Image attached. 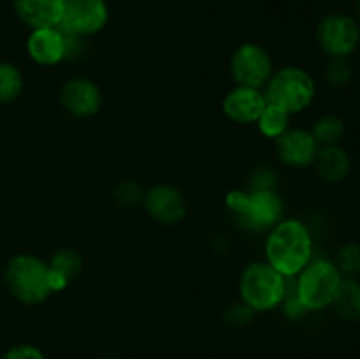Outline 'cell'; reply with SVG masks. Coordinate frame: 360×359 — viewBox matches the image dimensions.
I'll return each instance as SVG.
<instances>
[{
    "instance_id": "cell-1",
    "label": "cell",
    "mask_w": 360,
    "mask_h": 359,
    "mask_svg": "<svg viewBox=\"0 0 360 359\" xmlns=\"http://www.w3.org/2000/svg\"><path fill=\"white\" fill-rule=\"evenodd\" d=\"M266 263L283 277H297L315 256L313 236L299 218H281L269 229L264 245Z\"/></svg>"
},
{
    "instance_id": "cell-2",
    "label": "cell",
    "mask_w": 360,
    "mask_h": 359,
    "mask_svg": "<svg viewBox=\"0 0 360 359\" xmlns=\"http://www.w3.org/2000/svg\"><path fill=\"white\" fill-rule=\"evenodd\" d=\"M287 278L266 260L250 263L239 277V296L253 313L273 312L281 305Z\"/></svg>"
},
{
    "instance_id": "cell-3",
    "label": "cell",
    "mask_w": 360,
    "mask_h": 359,
    "mask_svg": "<svg viewBox=\"0 0 360 359\" xmlns=\"http://www.w3.org/2000/svg\"><path fill=\"white\" fill-rule=\"evenodd\" d=\"M264 95L269 104L278 106L292 116L311 106L316 95V83L302 67L287 65L274 70L264 87Z\"/></svg>"
},
{
    "instance_id": "cell-4",
    "label": "cell",
    "mask_w": 360,
    "mask_h": 359,
    "mask_svg": "<svg viewBox=\"0 0 360 359\" xmlns=\"http://www.w3.org/2000/svg\"><path fill=\"white\" fill-rule=\"evenodd\" d=\"M6 287L25 305H41L51 296L48 282V263L32 253L11 257L4 271Z\"/></svg>"
},
{
    "instance_id": "cell-5",
    "label": "cell",
    "mask_w": 360,
    "mask_h": 359,
    "mask_svg": "<svg viewBox=\"0 0 360 359\" xmlns=\"http://www.w3.org/2000/svg\"><path fill=\"white\" fill-rule=\"evenodd\" d=\"M343 275L336 267L334 260L327 257H315L308 266L295 277V291L304 308L311 312H322L334 301L338 287Z\"/></svg>"
},
{
    "instance_id": "cell-6",
    "label": "cell",
    "mask_w": 360,
    "mask_h": 359,
    "mask_svg": "<svg viewBox=\"0 0 360 359\" xmlns=\"http://www.w3.org/2000/svg\"><path fill=\"white\" fill-rule=\"evenodd\" d=\"M231 76L236 84L262 90L273 76V58L257 42H243L234 49L231 56Z\"/></svg>"
},
{
    "instance_id": "cell-7",
    "label": "cell",
    "mask_w": 360,
    "mask_h": 359,
    "mask_svg": "<svg viewBox=\"0 0 360 359\" xmlns=\"http://www.w3.org/2000/svg\"><path fill=\"white\" fill-rule=\"evenodd\" d=\"M316 41L330 58H348L360 44L359 21L350 14H327L316 27Z\"/></svg>"
},
{
    "instance_id": "cell-8",
    "label": "cell",
    "mask_w": 360,
    "mask_h": 359,
    "mask_svg": "<svg viewBox=\"0 0 360 359\" xmlns=\"http://www.w3.org/2000/svg\"><path fill=\"white\" fill-rule=\"evenodd\" d=\"M109 21L105 0H65L58 28L77 37H90L104 30Z\"/></svg>"
},
{
    "instance_id": "cell-9",
    "label": "cell",
    "mask_w": 360,
    "mask_h": 359,
    "mask_svg": "<svg viewBox=\"0 0 360 359\" xmlns=\"http://www.w3.org/2000/svg\"><path fill=\"white\" fill-rule=\"evenodd\" d=\"M285 203L276 189L248 190L245 211L236 220L248 231H269L283 218Z\"/></svg>"
},
{
    "instance_id": "cell-10",
    "label": "cell",
    "mask_w": 360,
    "mask_h": 359,
    "mask_svg": "<svg viewBox=\"0 0 360 359\" xmlns=\"http://www.w3.org/2000/svg\"><path fill=\"white\" fill-rule=\"evenodd\" d=\"M60 106L76 118H91L102 108V92L94 80L74 76L63 81L58 90Z\"/></svg>"
},
{
    "instance_id": "cell-11",
    "label": "cell",
    "mask_w": 360,
    "mask_h": 359,
    "mask_svg": "<svg viewBox=\"0 0 360 359\" xmlns=\"http://www.w3.org/2000/svg\"><path fill=\"white\" fill-rule=\"evenodd\" d=\"M143 204L146 213L155 222L164 225L179 224L188 211V204H186L181 190L174 185H167V183H158V185L144 190Z\"/></svg>"
},
{
    "instance_id": "cell-12",
    "label": "cell",
    "mask_w": 360,
    "mask_h": 359,
    "mask_svg": "<svg viewBox=\"0 0 360 359\" xmlns=\"http://www.w3.org/2000/svg\"><path fill=\"white\" fill-rule=\"evenodd\" d=\"M276 141L278 158L288 168H309L315 162L320 144L313 137L311 130L292 127L281 134Z\"/></svg>"
},
{
    "instance_id": "cell-13",
    "label": "cell",
    "mask_w": 360,
    "mask_h": 359,
    "mask_svg": "<svg viewBox=\"0 0 360 359\" xmlns=\"http://www.w3.org/2000/svg\"><path fill=\"white\" fill-rule=\"evenodd\" d=\"M266 95L259 88H250L236 84L225 94L221 101V111L231 122L239 125H250L259 120L260 113L266 108Z\"/></svg>"
},
{
    "instance_id": "cell-14",
    "label": "cell",
    "mask_w": 360,
    "mask_h": 359,
    "mask_svg": "<svg viewBox=\"0 0 360 359\" xmlns=\"http://www.w3.org/2000/svg\"><path fill=\"white\" fill-rule=\"evenodd\" d=\"M27 53L37 65H58L65 60V35L58 27L34 28L27 39Z\"/></svg>"
},
{
    "instance_id": "cell-15",
    "label": "cell",
    "mask_w": 360,
    "mask_h": 359,
    "mask_svg": "<svg viewBox=\"0 0 360 359\" xmlns=\"http://www.w3.org/2000/svg\"><path fill=\"white\" fill-rule=\"evenodd\" d=\"M14 13L21 23L34 28L58 27L65 0H14Z\"/></svg>"
},
{
    "instance_id": "cell-16",
    "label": "cell",
    "mask_w": 360,
    "mask_h": 359,
    "mask_svg": "<svg viewBox=\"0 0 360 359\" xmlns=\"http://www.w3.org/2000/svg\"><path fill=\"white\" fill-rule=\"evenodd\" d=\"M83 270V257L74 248H58L48 260V282L53 292H62Z\"/></svg>"
},
{
    "instance_id": "cell-17",
    "label": "cell",
    "mask_w": 360,
    "mask_h": 359,
    "mask_svg": "<svg viewBox=\"0 0 360 359\" xmlns=\"http://www.w3.org/2000/svg\"><path fill=\"white\" fill-rule=\"evenodd\" d=\"M316 172L327 183H341L347 180L352 171V158L345 148L340 144L333 146H320L315 162Z\"/></svg>"
},
{
    "instance_id": "cell-18",
    "label": "cell",
    "mask_w": 360,
    "mask_h": 359,
    "mask_svg": "<svg viewBox=\"0 0 360 359\" xmlns=\"http://www.w3.org/2000/svg\"><path fill=\"white\" fill-rule=\"evenodd\" d=\"M338 315L345 320H360V282L355 277H343L333 301Z\"/></svg>"
},
{
    "instance_id": "cell-19",
    "label": "cell",
    "mask_w": 360,
    "mask_h": 359,
    "mask_svg": "<svg viewBox=\"0 0 360 359\" xmlns=\"http://www.w3.org/2000/svg\"><path fill=\"white\" fill-rule=\"evenodd\" d=\"M259 132L267 139H278L287 129H290V115L278 106L267 102L257 120Z\"/></svg>"
},
{
    "instance_id": "cell-20",
    "label": "cell",
    "mask_w": 360,
    "mask_h": 359,
    "mask_svg": "<svg viewBox=\"0 0 360 359\" xmlns=\"http://www.w3.org/2000/svg\"><path fill=\"white\" fill-rule=\"evenodd\" d=\"M345 132H347V125H345L343 118H340L338 115H323L311 127L313 137L320 146L340 144V141L345 137Z\"/></svg>"
},
{
    "instance_id": "cell-21",
    "label": "cell",
    "mask_w": 360,
    "mask_h": 359,
    "mask_svg": "<svg viewBox=\"0 0 360 359\" xmlns=\"http://www.w3.org/2000/svg\"><path fill=\"white\" fill-rule=\"evenodd\" d=\"M23 74L14 63H0V102L9 104L16 101L23 92Z\"/></svg>"
},
{
    "instance_id": "cell-22",
    "label": "cell",
    "mask_w": 360,
    "mask_h": 359,
    "mask_svg": "<svg viewBox=\"0 0 360 359\" xmlns=\"http://www.w3.org/2000/svg\"><path fill=\"white\" fill-rule=\"evenodd\" d=\"M334 264L343 277H357L360 273V245L359 243H345L336 253Z\"/></svg>"
},
{
    "instance_id": "cell-23",
    "label": "cell",
    "mask_w": 360,
    "mask_h": 359,
    "mask_svg": "<svg viewBox=\"0 0 360 359\" xmlns=\"http://www.w3.org/2000/svg\"><path fill=\"white\" fill-rule=\"evenodd\" d=\"M354 77V69L348 58H330L329 65L326 69V80L333 87H347Z\"/></svg>"
},
{
    "instance_id": "cell-24",
    "label": "cell",
    "mask_w": 360,
    "mask_h": 359,
    "mask_svg": "<svg viewBox=\"0 0 360 359\" xmlns=\"http://www.w3.org/2000/svg\"><path fill=\"white\" fill-rule=\"evenodd\" d=\"M115 201L120 204V206L125 208H134L136 204L143 203L144 190L141 189V185L134 180H123L116 185L115 189Z\"/></svg>"
},
{
    "instance_id": "cell-25",
    "label": "cell",
    "mask_w": 360,
    "mask_h": 359,
    "mask_svg": "<svg viewBox=\"0 0 360 359\" xmlns=\"http://www.w3.org/2000/svg\"><path fill=\"white\" fill-rule=\"evenodd\" d=\"M276 180L278 178L273 169H269L267 165H262V168H257L250 175L248 190H271L276 187Z\"/></svg>"
},
{
    "instance_id": "cell-26",
    "label": "cell",
    "mask_w": 360,
    "mask_h": 359,
    "mask_svg": "<svg viewBox=\"0 0 360 359\" xmlns=\"http://www.w3.org/2000/svg\"><path fill=\"white\" fill-rule=\"evenodd\" d=\"M0 359H46L44 352L32 344H18L7 348Z\"/></svg>"
},
{
    "instance_id": "cell-27",
    "label": "cell",
    "mask_w": 360,
    "mask_h": 359,
    "mask_svg": "<svg viewBox=\"0 0 360 359\" xmlns=\"http://www.w3.org/2000/svg\"><path fill=\"white\" fill-rule=\"evenodd\" d=\"M252 317H253V312L245 305V303L232 305L231 308L225 312V320L234 327L246 326L248 322H252Z\"/></svg>"
},
{
    "instance_id": "cell-28",
    "label": "cell",
    "mask_w": 360,
    "mask_h": 359,
    "mask_svg": "<svg viewBox=\"0 0 360 359\" xmlns=\"http://www.w3.org/2000/svg\"><path fill=\"white\" fill-rule=\"evenodd\" d=\"M246 203H248V190H241V189H236L231 190V192L225 196V206L229 208L234 217H239V215L245 211Z\"/></svg>"
},
{
    "instance_id": "cell-29",
    "label": "cell",
    "mask_w": 360,
    "mask_h": 359,
    "mask_svg": "<svg viewBox=\"0 0 360 359\" xmlns=\"http://www.w3.org/2000/svg\"><path fill=\"white\" fill-rule=\"evenodd\" d=\"M357 11H359V27H360V0H359V6H357Z\"/></svg>"
},
{
    "instance_id": "cell-30",
    "label": "cell",
    "mask_w": 360,
    "mask_h": 359,
    "mask_svg": "<svg viewBox=\"0 0 360 359\" xmlns=\"http://www.w3.org/2000/svg\"><path fill=\"white\" fill-rule=\"evenodd\" d=\"M104 359H115V358H104Z\"/></svg>"
}]
</instances>
